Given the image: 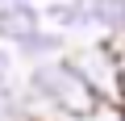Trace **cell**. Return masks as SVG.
<instances>
[{"label":"cell","mask_w":125,"mask_h":121,"mask_svg":"<svg viewBox=\"0 0 125 121\" xmlns=\"http://www.w3.org/2000/svg\"><path fill=\"white\" fill-rule=\"evenodd\" d=\"M21 88H25L33 121H54V117H67V113H92L96 109V96L88 92L79 71L67 63V54L54 58V63L25 67Z\"/></svg>","instance_id":"1"},{"label":"cell","mask_w":125,"mask_h":121,"mask_svg":"<svg viewBox=\"0 0 125 121\" xmlns=\"http://www.w3.org/2000/svg\"><path fill=\"white\" fill-rule=\"evenodd\" d=\"M67 63L79 71V79L88 84V92L96 100H121V50L108 38H83L71 42Z\"/></svg>","instance_id":"2"},{"label":"cell","mask_w":125,"mask_h":121,"mask_svg":"<svg viewBox=\"0 0 125 121\" xmlns=\"http://www.w3.org/2000/svg\"><path fill=\"white\" fill-rule=\"evenodd\" d=\"M67 50H71V38H67V33H58V29H50V25L33 29L29 38H21V42L13 46L17 63H25V67H38V63H54V58H62Z\"/></svg>","instance_id":"3"},{"label":"cell","mask_w":125,"mask_h":121,"mask_svg":"<svg viewBox=\"0 0 125 121\" xmlns=\"http://www.w3.org/2000/svg\"><path fill=\"white\" fill-rule=\"evenodd\" d=\"M42 25L67 33V38H88V0H50V4H42Z\"/></svg>","instance_id":"4"},{"label":"cell","mask_w":125,"mask_h":121,"mask_svg":"<svg viewBox=\"0 0 125 121\" xmlns=\"http://www.w3.org/2000/svg\"><path fill=\"white\" fill-rule=\"evenodd\" d=\"M33 29H42V4H0V46L13 50Z\"/></svg>","instance_id":"5"},{"label":"cell","mask_w":125,"mask_h":121,"mask_svg":"<svg viewBox=\"0 0 125 121\" xmlns=\"http://www.w3.org/2000/svg\"><path fill=\"white\" fill-rule=\"evenodd\" d=\"M88 38L125 42V0H88Z\"/></svg>","instance_id":"6"},{"label":"cell","mask_w":125,"mask_h":121,"mask_svg":"<svg viewBox=\"0 0 125 121\" xmlns=\"http://www.w3.org/2000/svg\"><path fill=\"white\" fill-rule=\"evenodd\" d=\"M0 121H33L25 88H21V75L9 79V84H0Z\"/></svg>","instance_id":"7"},{"label":"cell","mask_w":125,"mask_h":121,"mask_svg":"<svg viewBox=\"0 0 125 121\" xmlns=\"http://www.w3.org/2000/svg\"><path fill=\"white\" fill-rule=\"evenodd\" d=\"M92 121H125V104L121 100H96Z\"/></svg>","instance_id":"8"},{"label":"cell","mask_w":125,"mask_h":121,"mask_svg":"<svg viewBox=\"0 0 125 121\" xmlns=\"http://www.w3.org/2000/svg\"><path fill=\"white\" fill-rule=\"evenodd\" d=\"M9 79H17V54L9 46H0V84H9Z\"/></svg>","instance_id":"9"},{"label":"cell","mask_w":125,"mask_h":121,"mask_svg":"<svg viewBox=\"0 0 125 121\" xmlns=\"http://www.w3.org/2000/svg\"><path fill=\"white\" fill-rule=\"evenodd\" d=\"M0 4H38V0H0Z\"/></svg>","instance_id":"10"}]
</instances>
